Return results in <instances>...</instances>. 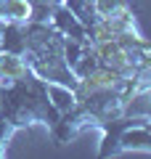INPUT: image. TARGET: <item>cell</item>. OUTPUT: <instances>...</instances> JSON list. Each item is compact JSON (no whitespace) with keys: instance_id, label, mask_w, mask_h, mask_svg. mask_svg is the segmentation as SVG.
<instances>
[{"instance_id":"30bf717a","label":"cell","mask_w":151,"mask_h":159,"mask_svg":"<svg viewBox=\"0 0 151 159\" xmlns=\"http://www.w3.org/2000/svg\"><path fill=\"white\" fill-rule=\"evenodd\" d=\"M61 3H64V0H29V6H50V8L61 6Z\"/></svg>"},{"instance_id":"8992f818","label":"cell","mask_w":151,"mask_h":159,"mask_svg":"<svg viewBox=\"0 0 151 159\" xmlns=\"http://www.w3.org/2000/svg\"><path fill=\"white\" fill-rule=\"evenodd\" d=\"M27 69L29 66H27V61H24V56L3 53V51H0V85H8V82L19 80Z\"/></svg>"},{"instance_id":"8fae6325","label":"cell","mask_w":151,"mask_h":159,"mask_svg":"<svg viewBox=\"0 0 151 159\" xmlns=\"http://www.w3.org/2000/svg\"><path fill=\"white\" fill-rule=\"evenodd\" d=\"M146 127H149V133H151V119H149V122H146Z\"/></svg>"},{"instance_id":"ba28073f","label":"cell","mask_w":151,"mask_h":159,"mask_svg":"<svg viewBox=\"0 0 151 159\" xmlns=\"http://www.w3.org/2000/svg\"><path fill=\"white\" fill-rule=\"evenodd\" d=\"M29 0H3V21H29Z\"/></svg>"},{"instance_id":"9c48e42d","label":"cell","mask_w":151,"mask_h":159,"mask_svg":"<svg viewBox=\"0 0 151 159\" xmlns=\"http://www.w3.org/2000/svg\"><path fill=\"white\" fill-rule=\"evenodd\" d=\"M95 11H98V16H117V13H125V11H133L130 8L127 0H93Z\"/></svg>"},{"instance_id":"6da1fadb","label":"cell","mask_w":151,"mask_h":159,"mask_svg":"<svg viewBox=\"0 0 151 159\" xmlns=\"http://www.w3.org/2000/svg\"><path fill=\"white\" fill-rule=\"evenodd\" d=\"M58 117L61 114L48 96V82L40 80L32 69H27L8 85H0V119H6L13 130H21L27 125L53 127Z\"/></svg>"},{"instance_id":"5b68a950","label":"cell","mask_w":151,"mask_h":159,"mask_svg":"<svg viewBox=\"0 0 151 159\" xmlns=\"http://www.w3.org/2000/svg\"><path fill=\"white\" fill-rule=\"evenodd\" d=\"M125 151H149L151 154V133L146 125L138 127H127V130L119 133V141H117V154Z\"/></svg>"},{"instance_id":"3957f363","label":"cell","mask_w":151,"mask_h":159,"mask_svg":"<svg viewBox=\"0 0 151 159\" xmlns=\"http://www.w3.org/2000/svg\"><path fill=\"white\" fill-rule=\"evenodd\" d=\"M50 24H53L64 37H72V40H77V43H85V45L90 43L88 40V29L80 24V19L69 11L64 3L61 6H53V11H50Z\"/></svg>"},{"instance_id":"52a82bcc","label":"cell","mask_w":151,"mask_h":159,"mask_svg":"<svg viewBox=\"0 0 151 159\" xmlns=\"http://www.w3.org/2000/svg\"><path fill=\"white\" fill-rule=\"evenodd\" d=\"M48 96H50V103L56 106L58 114L69 111V109L77 103V98H74V90L66 85H58V82H48Z\"/></svg>"},{"instance_id":"277c9868","label":"cell","mask_w":151,"mask_h":159,"mask_svg":"<svg viewBox=\"0 0 151 159\" xmlns=\"http://www.w3.org/2000/svg\"><path fill=\"white\" fill-rule=\"evenodd\" d=\"M0 51L24 56V51H27V21L0 24Z\"/></svg>"},{"instance_id":"7a4b0ae2","label":"cell","mask_w":151,"mask_h":159,"mask_svg":"<svg viewBox=\"0 0 151 159\" xmlns=\"http://www.w3.org/2000/svg\"><path fill=\"white\" fill-rule=\"evenodd\" d=\"M64 34L50 21H27V66L45 82H58L66 88H77L80 80L74 77L72 66L64 58Z\"/></svg>"}]
</instances>
